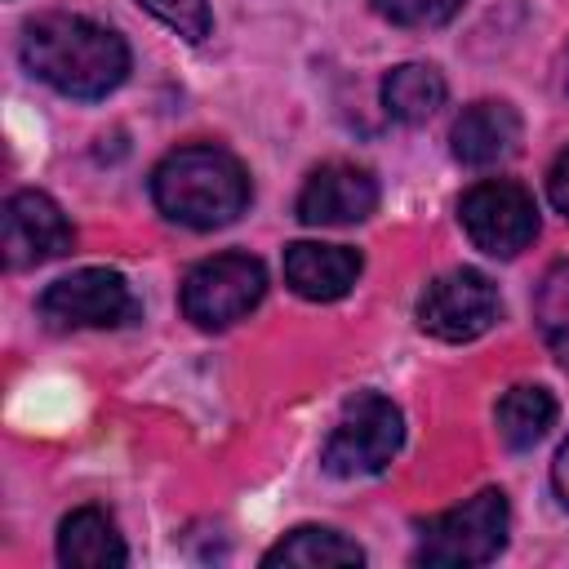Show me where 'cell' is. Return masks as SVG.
Wrapping results in <instances>:
<instances>
[{
  "label": "cell",
  "instance_id": "277c9868",
  "mask_svg": "<svg viewBox=\"0 0 569 569\" xmlns=\"http://www.w3.org/2000/svg\"><path fill=\"white\" fill-rule=\"evenodd\" d=\"M507 493L485 489L462 507H449L422 525L418 560L422 565H489L507 547Z\"/></svg>",
  "mask_w": 569,
  "mask_h": 569
},
{
  "label": "cell",
  "instance_id": "4fadbf2b",
  "mask_svg": "<svg viewBox=\"0 0 569 569\" xmlns=\"http://www.w3.org/2000/svg\"><path fill=\"white\" fill-rule=\"evenodd\" d=\"M58 560L76 569H116L129 560V551L107 511L80 507L58 525Z\"/></svg>",
  "mask_w": 569,
  "mask_h": 569
},
{
  "label": "cell",
  "instance_id": "44dd1931",
  "mask_svg": "<svg viewBox=\"0 0 569 569\" xmlns=\"http://www.w3.org/2000/svg\"><path fill=\"white\" fill-rule=\"evenodd\" d=\"M551 485H556L560 502L569 507V440L560 445V453H556V462H551Z\"/></svg>",
  "mask_w": 569,
  "mask_h": 569
},
{
  "label": "cell",
  "instance_id": "5bb4252c",
  "mask_svg": "<svg viewBox=\"0 0 569 569\" xmlns=\"http://www.w3.org/2000/svg\"><path fill=\"white\" fill-rule=\"evenodd\" d=\"M382 107L400 124H427L445 107V76L431 62H400L382 76Z\"/></svg>",
  "mask_w": 569,
  "mask_h": 569
},
{
  "label": "cell",
  "instance_id": "30bf717a",
  "mask_svg": "<svg viewBox=\"0 0 569 569\" xmlns=\"http://www.w3.org/2000/svg\"><path fill=\"white\" fill-rule=\"evenodd\" d=\"M378 209V182L360 164L329 160L298 191V218L307 227H351Z\"/></svg>",
  "mask_w": 569,
  "mask_h": 569
},
{
  "label": "cell",
  "instance_id": "ba28073f",
  "mask_svg": "<svg viewBox=\"0 0 569 569\" xmlns=\"http://www.w3.org/2000/svg\"><path fill=\"white\" fill-rule=\"evenodd\" d=\"M498 311H502V302H498L493 280L471 267L436 276L418 298V325H422V333H431L440 342L480 338L485 329H493Z\"/></svg>",
  "mask_w": 569,
  "mask_h": 569
},
{
  "label": "cell",
  "instance_id": "2e32d148",
  "mask_svg": "<svg viewBox=\"0 0 569 569\" xmlns=\"http://www.w3.org/2000/svg\"><path fill=\"white\" fill-rule=\"evenodd\" d=\"M365 551L342 538L338 529H316V525H302L293 533H284L267 556L262 565H302V569H325V565H360Z\"/></svg>",
  "mask_w": 569,
  "mask_h": 569
},
{
  "label": "cell",
  "instance_id": "6da1fadb",
  "mask_svg": "<svg viewBox=\"0 0 569 569\" xmlns=\"http://www.w3.org/2000/svg\"><path fill=\"white\" fill-rule=\"evenodd\" d=\"M22 67L49 89L93 102L129 76V44L93 18L44 13L22 31Z\"/></svg>",
  "mask_w": 569,
  "mask_h": 569
},
{
  "label": "cell",
  "instance_id": "9a60e30c",
  "mask_svg": "<svg viewBox=\"0 0 569 569\" xmlns=\"http://www.w3.org/2000/svg\"><path fill=\"white\" fill-rule=\"evenodd\" d=\"M498 436L507 449H533L556 422V396L547 387H511L498 400Z\"/></svg>",
  "mask_w": 569,
  "mask_h": 569
},
{
  "label": "cell",
  "instance_id": "d6986e66",
  "mask_svg": "<svg viewBox=\"0 0 569 569\" xmlns=\"http://www.w3.org/2000/svg\"><path fill=\"white\" fill-rule=\"evenodd\" d=\"M373 9L396 27H440L462 9V0H373Z\"/></svg>",
  "mask_w": 569,
  "mask_h": 569
},
{
  "label": "cell",
  "instance_id": "e0dca14e",
  "mask_svg": "<svg viewBox=\"0 0 569 569\" xmlns=\"http://www.w3.org/2000/svg\"><path fill=\"white\" fill-rule=\"evenodd\" d=\"M533 320H538V333L551 347V356L569 369V262H556L542 276L538 298H533Z\"/></svg>",
  "mask_w": 569,
  "mask_h": 569
},
{
  "label": "cell",
  "instance_id": "3957f363",
  "mask_svg": "<svg viewBox=\"0 0 569 569\" xmlns=\"http://www.w3.org/2000/svg\"><path fill=\"white\" fill-rule=\"evenodd\" d=\"M400 440H405L400 409L378 391H360L356 400H347L342 418L333 422L320 462H325L329 476H342V480L378 476L396 458Z\"/></svg>",
  "mask_w": 569,
  "mask_h": 569
},
{
  "label": "cell",
  "instance_id": "52a82bcc",
  "mask_svg": "<svg viewBox=\"0 0 569 569\" xmlns=\"http://www.w3.org/2000/svg\"><path fill=\"white\" fill-rule=\"evenodd\" d=\"M138 316V302L120 271L84 267L53 280L40 293V320L49 329H116Z\"/></svg>",
  "mask_w": 569,
  "mask_h": 569
},
{
  "label": "cell",
  "instance_id": "8fae6325",
  "mask_svg": "<svg viewBox=\"0 0 569 569\" xmlns=\"http://www.w3.org/2000/svg\"><path fill=\"white\" fill-rule=\"evenodd\" d=\"M453 156L471 169L502 164L520 147V116L511 102H471L449 129Z\"/></svg>",
  "mask_w": 569,
  "mask_h": 569
},
{
  "label": "cell",
  "instance_id": "ffe728a7",
  "mask_svg": "<svg viewBox=\"0 0 569 569\" xmlns=\"http://www.w3.org/2000/svg\"><path fill=\"white\" fill-rule=\"evenodd\" d=\"M547 196H551V204L569 218V147L556 156V164H551V173H547Z\"/></svg>",
  "mask_w": 569,
  "mask_h": 569
},
{
  "label": "cell",
  "instance_id": "7a4b0ae2",
  "mask_svg": "<svg viewBox=\"0 0 569 569\" xmlns=\"http://www.w3.org/2000/svg\"><path fill=\"white\" fill-rule=\"evenodd\" d=\"M151 200L156 209L191 231L227 227L249 204V173L244 164L209 142L169 151L151 173Z\"/></svg>",
  "mask_w": 569,
  "mask_h": 569
},
{
  "label": "cell",
  "instance_id": "5b68a950",
  "mask_svg": "<svg viewBox=\"0 0 569 569\" xmlns=\"http://www.w3.org/2000/svg\"><path fill=\"white\" fill-rule=\"evenodd\" d=\"M267 293V271L249 253H218L187 271L182 280V311L200 329H227L244 320Z\"/></svg>",
  "mask_w": 569,
  "mask_h": 569
},
{
  "label": "cell",
  "instance_id": "7c38bea8",
  "mask_svg": "<svg viewBox=\"0 0 569 569\" xmlns=\"http://www.w3.org/2000/svg\"><path fill=\"white\" fill-rule=\"evenodd\" d=\"M360 276V253L347 244H316V240H298L284 249V280L298 298L311 302H333L342 298Z\"/></svg>",
  "mask_w": 569,
  "mask_h": 569
},
{
  "label": "cell",
  "instance_id": "ac0fdd59",
  "mask_svg": "<svg viewBox=\"0 0 569 569\" xmlns=\"http://www.w3.org/2000/svg\"><path fill=\"white\" fill-rule=\"evenodd\" d=\"M147 13H156L164 27H173L182 40H204L213 27L209 0H138Z\"/></svg>",
  "mask_w": 569,
  "mask_h": 569
},
{
  "label": "cell",
  "instance_id": "8992f818",
  "mask_svg": "<svg viewBox=\"0 0 569 569\" xmlns=\"http://www.w3.org/2000/svg\"><path fill=\"white\" fill-rule=\"evenodd\" d=\"M458 218H462V231L471 236V244L485 249L489 258H516L520 249H529L538 240V204L511 178L476 182L458 200Z\"/></svg>",
  "mask_w": 569,
  "mask_h": 569
},
{
  "label": "cell",
  "instance_id": "9c48e42d",
  "mask_svg": "<svg viewBox=\"0 0 569 569\" xmlns=\"http://www.w3.org/2000/svg\"><path fill=\"white\" fill-rule=\"evenodd\" d=\"M4 267L27 271L49 258H62L76 244L67 213L44 191H13L4 200Z\"/></svg>",
  "mask_w": 569,
  "mask_h": 569
}]
</instances>
